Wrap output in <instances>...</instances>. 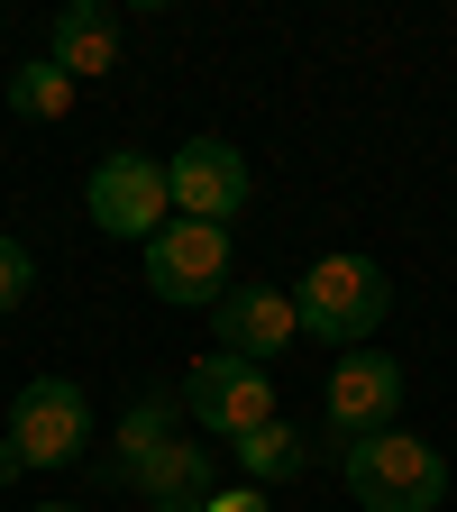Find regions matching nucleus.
Masks as SVG:
<instances>
[{"instance_id": "nucleus-9", "label": "nucleus", "mask_w": 457, "mask_h": 512, "mask_svg": "<svg viewBox=\"0 0 457 512\" xmlns=\"http://www.w3.org/2000/svg\"><path fill=\"white\" fill-rule=\"evenodd\" d=\"M211 330H220V357H247V366H275L293 339H302V311L284 284H229L211 302Z\"/></svg>"}, {"instance_id": "nucleus-12", "label": "nucleus", "mask_w": 457, "mask_h": 512, "mask_svg": "<svg viewBox=\"0 0 457 512\" xmlns=\"http://www.w3.org/2000/svg\"><path fill=\"white\" fill-rule=\"evenodd\" d=\"M311 467V430H293V421H266V430H247L238 439V476L266 494V485H284V476H302Z\"/></svg>"}, {"instance_id": "nucleus-2", "label": "nucleus", "mask_w": 457, "mask_h": 512, "mask_svg": "<svg viewBox=\"0 0 457 512\" xmlns=\"http://www.w3.org/2000/svg\"><path fill=\"white\" fill-rule=\"evenodd\" d=\"M293 311H302V330L311 339H330L339 357L348 348H366L375 330H384V311H394V284H384V266L375 256H311V275L293 284Z\"/></svg>"}, {"instance_id": "nucleus-4", "label": "nucleus", "mask_w": 457, "mask_h": 512, "mask_svg": "<svg viewBox=\"0 0 457 512\" xmlns=\"http://www.w3.org/2000/svg\"><path fill=\"white\" fill-rule=\"evenodd\" d=\"M147 293L165 311H211L229 293V229H211V220H165L147 238Z\"/></svg>"}, {"instance_id": "nucleus-7", "label": "nucleus", "mask_w": 457, "mask_h": 512, "mask_svg": "<svg viewBox=\"0 0 457 512\" xmlns=\"http://www.w3.org/2000/svg\"><path fill=\"white\" fill-rule=\"evenodd\" d=\"M92 229H110V238H156L165 229V211H174V192H165V165L156 156H138V147H110L101 165H92Z\"/></svg>"}, {"instance_id": "nucleus-10", "label": "nucleus", "mask_w": 457, "mask_h": 512, "mask_svg": "<svg viewBox=\"0 0 457 512\" xmlns=\"http://www.w3.org/2000/svg\"><path fill=\"white\" fill-rule=\"evenodd\" d=\"M119 485H138L156 512H202L220 494V458H211V439H165L147 467H128Z\"/></svg>"}, {"instance_id": "nucleus-15", "label": "nucleus", "mask_w": 457, "mask_h": 512, "mask_svg": "<svg viewBox=\"0 0 457 512\" xmlns=\"http://www.w3.org/2000/svg\"><path fill=\"white\" fill-rule=\"evenodd\" d=\"M28 284H37V256H28L19 238H0V311H19V302H28Z\"/></svg>"}, {"instance_id": "nucleus-8", "label": "nucleus", "mask_w": 457, "mask_h": 512, "mask_svg": "<svg viewBox=\"0 0 457 512\" xmlns=\"http://www.w3.org/2000/svg\"><path fill=\"white\" fill-rule=\"evenodd\" d=\"M165 192H174V211H183V220L229 229V220L247 211V156H238L229 138H192V147L165 156Z\"/></svg>"}, {"instance_id": "nucleus-1", "label": "nucleus", "mask_w": 457, "mask_h": 512, "mask_svg": "<svg viewBox=\"0 0 457 512\" xmlns=\"http://www.w3.org/2000/svg\"><path fill=\"white\" fill-rule=\"evenodd\" d=\"M339 476H348L357 512H439L448 503V458L430 439H412L403 421L357 439V448H339Z\"/></svg>"}, {"instance_id": "nucleus-17", "label": "nucleus", "mask_w": 457, "mask_h": 512, "mask_svg": "<svg viewBox=\"0 0 457 512\" xmlns=\"http://www.w3.org/2000/svg\"><path fill=\"white\" fill-rule=\"evenodd\" d=\"M37 512H83V503H37Z\"/></svg>"}, {"instance_id": "nucleus-3", "label": "nucleus", "mask_w": 457, "mask_h": 512, "mask_svg": "<svg viewBox=\"0 0 457 512\" xmlns=\"http://www.w3.org/2000/svg\"><path fill=\"white\" fill-rule=\"evenodd\" d=\"M92 448V403L74 375H37L19 384V412H10V439H0V485L19 467H74Z\"/></svg>"}, {"instance_id": "nucleus-11", "label": "nucleus", "mask_w": 457, "mask_h": 512, "mask_svg": "<svg viewBox=\"0 0 457 512\" xmlns=\"http://www.w3.org/2000/svg\"><path fill=\"white\" fill-rule=\"evenodd\" d=\"M46 55H55L74 83H101L110 64H119V10H110V0H74V10H55Z\"/></svg>"}, {"instance_id": "nucleus-14", "label": "nucleus", "mask_w": 457, "mask_h": 512, "mask_svg": "<svg viewBox=\"0 0 457 512\" xmlns=\"http://www.w3.org/2000/svg\"><path fill=\"white\" fill-rule=\"evenodd\" d=\"M74 74H64V64L55 55H37V64H19V74H10V110L19 119H64V110H74Z\"/></svg>"}, {"instance_id": "nucleus-16", "label": "nucleus", "mask_w": 457, "mask_h": 512, "mask_svg": "<svg viewBox=\"0 0 457 512\" xmlns=\"http://www.w3.org/2000/svg\"><path fill=\"white\" fill-rule=\"evenodd\" d=\"M202 512H275V503H266V494H256V485H238V494H229V485H220V494H211V503H202Z\"/></svg>"}, {"instance_id": "nucleus-13", "label": "nucleus", "mask_w": 457, "mask_h": 512, "mask_svg": "<svg viewBox=\"0 0 457 512\" xmlns=\"http://www.w3.org/2000/svg\"><path fill=\"white\" fill-rule=\"evenodd\" d=\"M174 421H183V394H138L119 412V448H110V476H128V467H147L156 448L174 439Z\"/></svg>"}, {"instance_id": "nucleus-6", "label": "nucleus", "mask_w": 457, "mask_h": 512, "mask_svg": "<svg viewBox=\"0 0 457 512\" xmlns=\"http://www.w3.org/2000/svg\"><path fill=\"white\" fill-rule=\"evenodd\" d=\"M183 412L202 421L211 439H247V430H266L275 421V375L266 366H247V357H202L183 375Z\"/></svg>"}, {"instance_id": "nucleus-5", "label": "nucleus", "mask_w": 457, "mask_h": 512, "mask_svg": "<svg viewBox=\"0 0 457 512\" xmlns=\"http://www.w3.org/2000/svg\"><path fill=\"white\" fill-rule=\"evenodd\" d=\"M394 412H403V366L384 348H348L330 366V394H320V430H330L339 448H357L375 430H394Z\"/></svg>"}]
</instances>
